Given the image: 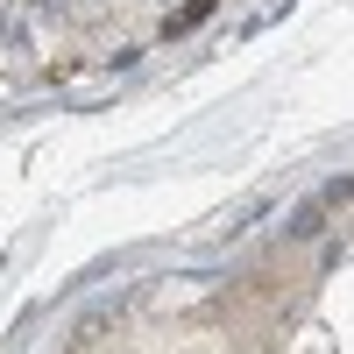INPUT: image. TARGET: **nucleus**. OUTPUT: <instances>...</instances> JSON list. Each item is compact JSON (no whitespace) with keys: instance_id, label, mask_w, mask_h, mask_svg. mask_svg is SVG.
Masks as SVG:
<instances>
[{"instance_id":"nucleus-1","label":"nucleus","mask_w":354,"mask_h":354,"mask_svg":"<svg viewBox=\"0 0 354 354\" xmlns=\"http://www.w3.org/2000/svg\"><path fill=\"white\" fill-rule=\"evenodd\" d=\"M205 15H213V0H192V8H177V15H170L163 36H185V28H192V21H205Z\"/></svg>"}]
</instances>
